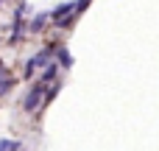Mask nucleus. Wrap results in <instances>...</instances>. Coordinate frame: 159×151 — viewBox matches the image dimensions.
<instances>
[{
    "mask_svg": "<svg viewBox=\"0 0 159 151\" xmlns=\"http://www.w3.org/2000/svg\"><path fill=\"white\" fill-rule=\"evenodd\" d=\"M42 98H45V90H42V84H36V87H34V90L25 95V101H22V109H25V112H34V109L39 106V101H42Z\"/></svg>",
    "mask_w": 159,
    "mask_h": 151,
    "instance_id": "obj_1",
    "label": "nucleus"
},
{
    "mask_svg": "<svg viewBox=\"0 0 159 151\" xmlns=\"http://www.w3.org/2000/svg\"><path fill=\"white\" fill-rule=\"evenodd\" d=\"M73 11H75V3H64V6H59V8H56V11L50 14V17H53L56 22H67Z\"/></svg>",
    "mask_w": 159,
    "mask_h": 151,
    "instance_id": "obj_2",
    "label": "nucleus"
},
{
    "mask_svg": "<svg viewBox=\"0 0 159 151\" xmlns=\"http://www.w3.org/2000/svg\"><path fill=\"white\" fill-rule=\"evenodd\" d=\"M45 22H48V14H36V17L31 20V25H28V28H31V31H42V25H45Z\"/></svg>",
    "mask_w": 159,
    "mask_h": 151,
    "instance_id": "obj_3",
    "label": "nucleus"
},
{
    "mask_svg": "<svg viewBox=\"0 0 159 151\" xmlns=\"http://www.w3.org/2000/svg\"><path fill=\"white\" fill-rule=\"evenodd\" d=\"M48 59H50V50L45 48V50H39L36 56H34V62H36V67H45L48 64Z\"/></svg>",
    "mask_w": 159,
    "mask_h": 151,
    "instance_id": "obj_4",
    "label": "nucleus"
},
{
    "mask_svg": "<svg viewBox=\"0 0 159 151\" xmlns=\"http://www.w3.org/2000/svg\"><path fill=\"white\" fill-rule=\"evenodd\" d=\"M53 76H56V67L50 64V67H45V73L39 76V84H48V81H53Z\"/></svg>",
    "mask_w": 159,
    "mask_h": 151,
    "instance_id": "obj_5",
    "label": "nucleus"
},
{
    "mask_svg": "<svg viewBox=\"0 0 159 151\" xmlns=\"http://www.w3.org/2000/svg\"><path fill=\"white\" fill-rule=\"evenodd\" d=\"M20 149V143H14V140H0V151H17Z\"/></svg>",
    "mask_w": 159,
    "mask_h": 151,
    "instance_id": "obj_6",
    "label": "nucleus"
},
{
    "mask_svg": "<svg viewBox=\"0 0 159 151\" xmlns=\"http://www.w3.org/2000/svg\"><path fill=\"white\" fill-rule=\"evenodd\" d=\"M59 62H61V64H64V67H70V64H73V59H70V53H67V50H64V48H61V50H59Z\"/></svg>",
    "mask_w": 159,
    "mask_h": 151,
    "instance_id": "obj_7",
    "label": "nucleus"
},
{
    "mask_svg": "<svg viewBox=\"0 0 159 151\" xmlns=\"http://www.w3.org/2000/svg\"><path fill=\"white\" fill-rule=\"evenodd\" d=\"M11 84H14V78H6V81H0V95H3V92H6Z\"/></svg>",
    "mask_w": 159,
    "mask_h": 151,
    "instance_id": "obj_8",
    "label": "nucleus"
},
{
    "mask_svg": "<svg viewBox=\"0 0 159 151\" xmlns=\"http://www.w3.org/2000/svg\"><path fill=\"white\" fill-rule=\"evenodd\" d=\"M6 78H8V73H6V70L0 67V81H6Z\"/></svg>",
    "mask_w": 159,
    "mask_h": 151,
    "instance_id": "obj_9",
    "label": "nucleus"
}]
</instances>
